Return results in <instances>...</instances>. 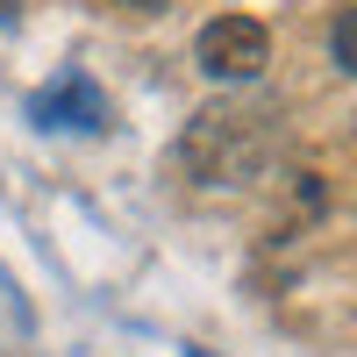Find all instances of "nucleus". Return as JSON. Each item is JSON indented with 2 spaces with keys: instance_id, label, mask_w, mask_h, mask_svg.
<instances>
[{
  "instance_id": "f03ea898",
  "label": "nucleus",
  "mask_w": 357,
  "mask_h": 357,
  "mask_svg": "<svg viewBox=\"0 0 357 357\" xmlns=\"http://www.w3.org/2000/svg\"><path fill=\"white\" fill-rule=\"evenodd\" d=\"M193 65L207 79H222V86H250L272 65V36H264V22H250V15H215L193 36Z\"/></svg>"
},
{
  "instance_id": "0eeeda50",
  "label": "nucleus",
  "mask_w": 357,
  "mask_h": 357,
  "mask_svg": "<svg viewBox=\"0 0 357 357\" xmlns=\"http://www.w3.org/2000/svg\"><path fill=\"white\" fill-rule=\"evenodd\" d=\"M0 15H15V0H0Z\"/></svg>"
},
{
  "instance_id": "20e7f679",
  "label": "nucleus",
  "mask_w": 357,
  "mask_h": 357,
  "mask_svg": "<svg viewBox=\"0 0 357 357\" xmlns=\"http://www.w3.org/2000/svg\"><path fill=\"white\" fill-rule=\"evenodd\" d=\"M279 193H286V207H272V243H293V229H307L314 215H321V172H279Z\"/></svg>"
},
{
  "instance_id": "f257e3e1",
  "label": "nucleus",
  "mask_w": 357,
  "mask_h": 357,
  "mask_svg": "<svg viewBox=\"0 0 357 357\" xmlns=\"http://www.w3.org/2000/svg\"><path fill=\"white\" fill-rule=\"evenodd\" d=\"M279 114L272 107H250V100H207L186 114L178 129V172L193 178L200 193H243L272 172L279 151Z\"/></svg>"
},
{
  "instance_id": "423d86ee",
  "label": "nucleus",
  "mask_w": 357,
  "mask_h": 357,
  "mask_svg": "<svg viewBox=\"0 0 357 357\" xmlns=\"http://www.w3.org/2000/svg\"><path fill=\"white\" fill-rule=\"evenodd\" d=\"M122 8H136V15H143V8H158V0H122Z\"/></svg>"
},
{
  "instance_id": "39448f33",
  "label": "nucleus",
  "mask_w": 357,
  "mask_h": 357,
  "mask_svg": "<svg viewBox=\"0 0 357 357\" xmlns=\"http://www.w3.org/2000/svg\"><path fill=\"white\" fill-rule=\"evenodd\" d=\"M329 57H336V72H350V79H357V0L329 22Z\"/></svg>"
},
{
  "instance_id": "7ed1b4c3",
  "label": "nucleus",
  "mask_w": 357,
  "mask_h": 357,
  "mask_svg": "<svg viewBox=\"0 0 357 357\" xmlns=\"http://www.w3.org/2000/svg\"><path fill=\"white\" fill-rule=\"evenodd\" d=\"M29 114H36L43 129H107V100H100V86L86 72H65L57 86H43V93L29 100Z\"/></svg>"
}]
</instances>
